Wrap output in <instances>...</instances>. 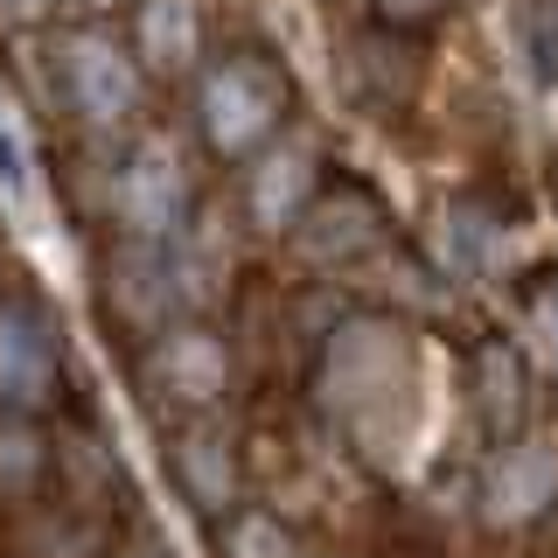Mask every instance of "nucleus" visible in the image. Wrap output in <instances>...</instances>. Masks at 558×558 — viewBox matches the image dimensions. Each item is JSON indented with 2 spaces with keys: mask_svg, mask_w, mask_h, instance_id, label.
<instances>
[{
  "mask_svg": "<svg viewBox=\"0 0 558 558\" xmlns=\"http://www.w3.org/2000/svg\"><path fill=\"white\" fill-rule=\"evenodd\" d=\"M84 8H126V0H84Z\"/></svg>",
  "mask_w": 558,
  "mask_h": 558,
  "instance_id": "aec40b11",
  "label": "nucleus"
},
{
  "mask_svg": "<svg viewBox=\"0 0 558 558\" xmlns=\"http://www.w3.org/2000/svg\"><path fill=\"white\" fill-rule=\"evenodd\" d=\"M112 217L126 238H147V244H168L189 231L182 223L189 217V168L168 133H147L126 154V168L112 174Z\"/></svg>",
  "mask_w": 558,
  "mask_h": 558,
  "instance_id": "f03ea898",
  "label": "nucleus"
},
{
  "mask_svg": "<svg viewBox=\"0 0 558 558\" xmlns=\"http://www.w3.org/2000/svg\"><path fill=\"white\" fill-rule=\"evenodd\" d=\"M154 384L168 398H189V405H217L223 384H231V349H223L209 328H161L147 356Z\"/></svg>",
  "mask_w": 558,
  "mask_h": 558,
  "instance_id": "6e6552de",
  "label": "nucleus"
},
{
  "mask_svg": "<svg viewBox=\"0 0 558 558\" xmlns=\"http://www.w3.org/2000/svg\"><path fill=\"white\" fill-rule=\"evenodd\" d=\"M35 475H43V440H35L28 412H8L0 418V488H35Z\"/></svg>",
  "mask_w": 558,
  "mask_h": 558,
  "instance_id": "ddd939ff",
  "label": "nucleus"
},
{
  "mask_svg": "<svg viewBox=\"0 0 558 558\" xmlns=\"http://www.w3.org/2000/svg\"><path fill=\"white\" fill-rule=\"evenodd\" d=\"M174 475H182V488L203 510H231L238 502V447L209 426H189L182 440H174Z\"/></svg>",
  "mask_w": 558,
  "mask_h": 558,
  "instance_id": "9b49d317",
  "label": "nucleus"
},
{
  "mask_svg": "<svg viewBox=\"0 0 558 558\" xmlns=\"http://www.w3.org/2000/svg\"><path fill=\"white\" fill-rule=\"evenodd\" d=\"M405 371V349H398L391 328L377 322H356L328 342V363H322V384H328V405L342 412H363L371 398H384V384H398Z\"/></svg>",
  "mask_w": 558,
  "mask_h": 558,
  "instance_id": "0eeeda50",
  "label": "nucleus"
},
{
  "mask_svg": "<svg viewBox=\"0 0 558 558\" xmlns=\"http://www.w3.org/2000/svg\"><path fill=\"white\" fill-rule=\"evenodd\" d=\"M384 22H426V14H440V0H377Z\"/></svg>",
  "mask_w": 558,
  "mask_h": 558,
  "instance_id": "a211bd4d",
  "label": "nucleus"
},
{
  "mask_svg": "<svg viewBox=\"0 0 558 558\" xmlns=\"http://www.w3.org/2000/svg\"><path fill=\"white\" fill-rule=\"evenodd\" d=\"M63 0H0V22L8 28H35V22H49Z\"/></svg>",
  "mask_w": 558,
  "mask_h": 558,
  "instance_id": "f3484780",
  "label": "nucleus"
},
{
  "mask_svg": "<svg viewBox=\"0 0 558 558\" xmlns=\"http://www.w3.org/2000/svg\"><path fill=\"white\" fill-rule=\"evenodd\" d=\"M537 336L551 342V356H558V287L551 293H537Z\"/></svg>",
  "mask_w": 558,
  "mask_h": 558,
  "instance_id": "6ab92c4d",
  "label": "nucleus"
},
{
  "mask_svg": "<svg viewBox=\"0 0 558 558\" xmlns=\"http://www.w3.org/2000/svg\"><path fill=\"white\" fill-rule=\"evenodd\" d=\"M196 43H203L196 0H140V8H133V57L147 70L196 63Z\"/></svg>",
  "mask_w": 558,
  "mask_h": 558,
  "instance_id": "9d476101",
  "label": "nucleus"
},
{
  "mask_svg": "<svg viewBox=\"0 0 558 558\" xmlns=\"http://www.w3.org/2000/svg\"><path fill=\"white\" fill-rule=\"evenodd\" d=\"M523 49H531L537 77L558 84V0H523Z\"/></svg>",
  "mask_w": 558,
  "mask_h": 558,
  "instance_id": "dca6fc26",
  "label": "nucleus"
},
{
  "mask_svg": "<svg viewBox=\"0 0 558 558\" xmlns=\"http://www.w3.org/2000/svg\"><path fill=\"white\" fill-rule=\"evenodd\" d=\"M57 398V336L28 301H0V405L35 412Z\"/></svg>",
  "mask_w": 558,
  "mask_h": 558,
  "instance_id": "20e7f679",
  "label": "nucleus"
},
{
  "mask_svg": "<svg viewBox=\"0 0 558 558\" xmlns=\"http://www.w3.org/2000/svg\"><path fill=\"white\" fill-rule=\"evenodd\" d=\"M57 84L84 126H126L140 112V57L105 28H77L57 49Z\"/></svg>",
  "mask_w": 558,
  "mask_h": 558,
  "instance_id": "7ed1b4c3",
  "label": "nucleus"
},
{
  "mask_svg": "<svg viewBox=\"0 0 558 558\" xmlns=\"http://www.w3.org/2000/svg\"><path fill=\"white\" fill-rule=\"evenodd\" d=\"M35 189V147L22 133V119L0 112V203H22Z\"/></svg>",
  "mask_w": 558,
  "mask_h": 558,
  "instance_id": "2eb2a0df",
  "label": "nucleus"
},
{
  "mask_svg": "<svg viewBox=\"0 0 558 558\" xmlns=\"http://www.w3.org/2000/svg\"><path fill=\"white\" fill-rule=\"evenodd\" d=\"M223 558H293V537L279 531L272 517L238 510L231 523H223Z\"/></svg>",
  "mask_w": 558,
  "mask_h": 558,
  "instance_id": "4468645a",
  "label": "nucleus"
},
{
  "mask_svg": "<svg viewBox=\"0 0 558 558\" xmlns=\"http://www.w3.org/2000/svg\"><path fill=\"white\" fill-rule=\"evenodd\" d=\"M475 405H482V426L496 440H510L517 418H523V356L510 342H482L475 349Z\"/></svg>",
  "mask_w": 558,
  "mask_h": 558,
  "instance_id": "f8f14e48",
  "label": "nucleus"
},
{
  "mask_svg": "<svg viewBox=\"0 0 558 558\" xmlns=\"http://www.w3.org/2000/svg\"><path fill=\"white\" fill-rule=\"evenodd\" d=\"M482 496H488V510H496L502 523H510V517H537L558 496V453L517 440L496 468H488V488H482Z\"/></svg>",
  "mask_w": 558,
  "mask_h": 558,
  "instance_id": "1a4fd4ad",
  "label": "nucleus"
},
{
  "mask_svg": "<svg viewBox=\"0 0 558 558\" xmlns=\"http://www.w3.org/2000/svg\"><path fill=\"white\" fill-rule=\"evenodd\" d=\"M196 112H203L209 147L244 161V154H258L279 133V119H287V77H279L266 57H223L203 77Z\"/></svg>",
  "mask_w": 558,
  "mask_h": 558,
  "instance_id": "f257e3e1",
  "label": "nucleus"
},
{
  "mask_svg": "<svg viewBox=\"0 0 558 558\" xmlns=\"http://www.w3.org/2000/svg\"><path fill=\"white\" fill-rule=\"evenodd\" d=\"M314 140H266L252 174H244V209L258 231H293L301 209L314 203Z\"/></svg>",
  "mask_w": 558,
  "mask_h": 558,
  "instance_id": "423d86ee",
  "label": "nucleus"
},
{
  "mask_svg": "<svg viewBox=\"0 0 558 558\" xmlns=\"http://www.w3.org/2000/svg\"><path fill=\"white\" fill-rule=\"evenodd\" d=\"M293 244H301L307 266H349V258H371L384 244V209L363 196V189H336V196H322V203L301 209Z\"/></svg>",
  "mask_w": 558,
  "mask_h": 558,
  "instance_id": "39448f33",
  "label": "nucleus"
}]
</instances>
